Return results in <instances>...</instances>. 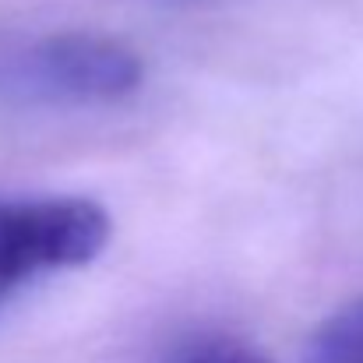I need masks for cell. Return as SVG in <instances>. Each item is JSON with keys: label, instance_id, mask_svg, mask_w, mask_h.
Instances as JSON below:
<instances>
[{"label": "cell", "instance_id": "7a4b0ae2", "mask_svg": "<svg viewBox=\"0 0 363 363\" xmlns=\"http://www.w3.org/2000/svg\"><path fill=\"white\" fill-rule=\"evenodd\" d=\"M110 243V216L89 198H0V303L39 275L82 268Z\"/></svg>", "mask_w": 363, "mask_h": 363}, {"label": "cell", "instance_id": "3957f363", "mask_svg": "<svg viewBox=\"0 0 363 363\" xmlns=\"http://www.w3.org/2000/svg\"><path fill=\"white\" fill-rule=\"evenodd\" d=\"M314 363H363V300L325 321L314 342Z\"/></svg>", "mask_w": 363, "mask_h": 363}, {"label": "cell", "instance_id": "277c9868", "mask_svg": "<svg viewBox=\"0 0 363 363\" xmlns=\"http://www.w3.org/2000/svg\"><path fill=\"white\" fill-rule=\"evenodd\" d=\"M162 363H272L268 357H261L257 350L243 346L230 335H198L180 342L177 350H169Z\"/></svg>", "mask_w": 363, "mask_h": 363}, {"label": "cell", "instance_id": "6da1fadb", "mask_svg": "<svg viewBox=\"0 0 363 363\" xmlns=\"http://www.w3.org/2000/svg\"><path fill=\"white\" fill-rule=\"evenodd\" d=\"M141 82V57L96 32H50L0 50V99L18 106L121 103Z\"/></svg>", "mask_w": 363, "mask_h": 363}]
</instances>
